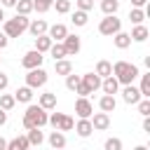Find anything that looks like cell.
<instances>
[{
  "label": "cell",
  "instance_id": "cell-1",
  "mask_svg": "<svg viewBox=\"0 0 150 150\" xmlns=\"http://www.w3.org/2000/svg\"><path fill=\"white\" fill-rule=\"evenodd\" d=\"M138 66L129 63V61H115L112 66V77L120 82V84H134V80L138 77Z\"/></svg>",
  "mask_w": 150,
  "mask_h": 150
},
{
  "label": "cell",
  "instance_id": "cell-2",
  "mask_svg": "<svg viewBox=\"0 0 150 150\" xmlns=\"http://www.w3.org/2000/svg\"><path fill=\"white\" fill-rule=\"evenodd\" d=\"M47 120H49V115H47V110L45 108H40V105H28L26 108V112H23V127L26 129H42L45 124H47Z\"/></svg>",
  "mask_w": 150,
  "mask_h": 150
},
{
  "label": "cell",
  "instance_id": "cell-3",
  "mask_svg": "<svg viewBox=\"0 0 150 150\" xmlns=\"http://www.w3.org/2000/svg\"><path fill=\"white\" fill-rule=\"evenodd\" d=\"M28 23H30V19H28V16H21V14H16L14 19H5L2 33H5L7 38H19L23 30H28Z\"/></svg>",
  "mask_w": 150,
  "mask_h": 150
},
{
  "label": "cell",
  "instance_id": "cell-4",
  "mask_svg": "<svg viewBox=\"0 0 150 150\" xmlns=\"http://www.w3.org/2000/svg\"><path fill=\"white\" fill-rule=\"evenodd\" d=\"M122 30V21L115 16V14H110V16H105V19H101V23H98V33L101 35H115V33H120Z\"/></svg>",
  "mask_w": 150,
  "mask_h": 150
},
{
  "label": "cell",
  "instance_id": "cell-5",
  "mask_svg": "<svg viewBox=\"0 0 150 150\" xmlns=\"http://www.w3.org/2000/svg\"><path fill=\"white\" fill-rule=\"evenodd\" d=\"M45 84H47V70H42V68L28 70V75H26V87L38 89V87H45Z\"/></svg>",
  "mask_w": 150,
  "mask_h": 150
},
{
  "label": "cell",
  "instance_id": "cell-6",
  "mask_svg": "<svg viewBox=\"0 0 150 150\" xmlns=\"http://www.w3.org/2000/svg\"><path fill=\"white\" fill-rule=\"evenodd\" d=\"M42 61H45V56H42L40 52L30 49V52H26V54H23V59H21V66H23L26 70H33V68H42Z\"/></svg>",
  "mask_w": 150,
  "mask_h": 150
},
{
  "label": "cell",
  "instance_id": "cell-7",
  "mask_svg": "<svg viewBox=\"0 0 150 150\" xmlns=\"http://www.w3.org/2000/svg\"><path fill=\"white\" fill-rule=\"evenodd\" d=\"M61 45H63V49H66V56H75V54L80 52V47H82L80 38H77V35H70V33L63 38V42H61Z\"/></svg>",
  "mask_w": 150,
  "mask_h": 150
},
{
  "label": "cell",
  "instance_id": "cell-8",
  "mask_svg": "<svg viewBox=\"0 0 150 150\" xmlns=\"http://www.w3.org/2000/svg\"><path fill=\"white\" fill-rule=\"evenodd\" d=\"M75 112H77L80 120H89L94 115V105L89 103V98H77L75 101Z\"/></svg>",
  "mask_w": 150,
  "mask_h": 150
},
{
  "label": "cell",
  "instance_id": "cell-9",
  "mask_svg": "<svg viewBox=\"0 0 150 150\" xmlns=\"http://www.w3.org/2000/svg\"><path fill=\"white\" fill-rule=\"evenodd\" d=\"M122 98H124V103H131V105H136L143 96H141V91H138V87H134V84H124V89H122Z\"/></svg>",
  "mask_w": 150,
  "mask_h": 150
},
{
  "label": "cell",
  "instance_id": "cell-10",
  "mask_svg": "<svg viewBox=\"0 0 150 150\" xmlns=\"http://www.w3.org/2000/svg\"><path fill=\"white\" fill-rule=\"evenodd\" d=\"M47 35H49L52 42H63V38L68 35V28H66L63 23H54V26L47 28Z\"/></svg>",
  "mask_w": 150,
  "mask_h": 150
},
{
  "label": "cell",
  "instance_id": "cell-11",
  "mask_svg": "<svg viewBox=\"0 0 150 150\" xmlns=\"http://www.w3.org/2000/svg\"><path fill=\"white\" fill-rule=\"evenodd\" d=\"M89 122H91L94 131H96V129H98V131H103V129H108V127H110V115H108V112H94Z\"/></svg>",
  "mask_w": 150,
  "mask_h": 150
},
{
  "label": "cell",
  "instance_id": "cell-12",
  "mask_svg": "<svg viewBox=\"0 0 150 150\" xmlns=\"http://www.w3.org/2000/svg\"><path fill=\"white\" fill-rule=\"evenodd\" d=\"M47 28H49V26H47V21H45V19H35V21H30V23H28V30H30V35H33V38L45 35V33H47Z\"/></svg>",
  "mask_w": 150,
  "mask_h": 150
},
{
  "label": "cell",
  "instance_id": "cell-13",
  "mask_svg": "<svg viewBox=\"0 0 150 150\" xmlns=\"http://www.w3.org/2000/svg\"><path fill=\"white\" fill-rule=\"evenodd\" d=\"M80 80H82V84H84V87H89V91L101 89V77H98L96 73H87V75H82Z\"/></svg>",
  "mask_w": 150,
  "mask_h": 150
},
{
  "label": "cell",
  "instance_id": "cell-14",
  "mask_svg": "<svg viewBox=\"0 0 150 150\" xmlns=\"http://www.w3.org/2000/svg\"><path fill=\"white\" fill-rule=\"evenodd\" d=\"M101 89H103V94H108V96H112V94H117V89H120V82L110 75V77H105V80H101Z\"/></svg>",
  "mask_w": 150,
  "mask_h": 150
},
{
  "label": "cell",
  "instance_id": "cell-15",
  "mask_svg": "<svg viewBox=\"0 0 150 150\" xmlns=\"http://www.w3.org/2000/svg\"><path fill=\"white\" fill-rule=\"evenodd\" d=\"M98 108H101V112H112V110L117 108V101H115V96H108V94H103V96L98 98Z\"/></svg>",
  "mask_w": 150,
  "mask_h": 150
},
{
  "label": "cell",
  "instance_id": "cell-16",
  "mask_svg": "<svg viewBox=\"0 0 150 150\" xmlns=\"http://www.w3.org/2000/svg\"><path fill=\"white\" fill-rule=\"evenodd\" d=\"M40 108H45V110H52V108H56V94H52V91H45V94H40V103H38Z\"/></svg>",
  "mask_w": 150,
  "mask_h": 150
},
{
  "label": "cell",
  "instance_id": "cell-17",
  "mask_svg": "<svg viewBox=\"0 0 150 150\" xmlns=\"http://www.w3.org/2000/svg\"><path fill=\"white\" fill-rule=\"evenodd\" d=\"M14 101H19V103H30V101H33V89H30V87H19L16 94H14Z\"/></svg>",
  "mask_w": 150,
  "mask_h": 150
},
{
  "label": "cell",
  "instance_id": "cell-18",
  "mask_svg": "<svg viewBox=\"0 0 150 150\" xmlns=\"http://www.w3.org/2000/svg\"><path fill=\"white\" fill-rule=\"evenodd\" d=\"M49 145H52L54 150H63V148H66V136H63L61 131H52V134H49Z\"/></svg>",
  "mask_w": 150,
  "mask_h": 150
},
{
  "label": "cell",
  "instance_id": "cell-19",
  "mask_svg": "<svg viewBox=\"0 0 150 150\" xmlns=\"http://www.w3.org/2000/svg\"><path fill=\"white\" fill-rule=\"evenodd\" d=\"M7 148H9V150H28V148H30V143H28V138H26V136H16V138L7 141Z\"/></svg>",
  "mask_w": 150,
  "mask_h": 150
},
{
  "label": "cell",
  "instance_id": "cell-20",
  "mask_svg": "<svg viewBox=\"0 0 150 150\" xmlns=\"http://www.w3.org/2000/svg\"><path fill=\"white\" fill-rule=\"evenodd\" d=\"M112 42H115L117 49H127V47L131 45V38H129V33H122V30H120V33L112 35Z\"/></svg>",
  "mask_w": 150,
  "mask_h": 150
},
{
  "label": "cell",
  "instance_id": "cell-21",
  "mask_svg": "<svg viewBox=\"0 0 150 150\" xmlns=\"http://www.w3.org/2000/svg\"><path fill=\"white\" fill-rule=\"evenodd\" d=\"M54 70H56V75H70V73H73V63H70L68 59L54 61Z\"/></svg>",
  "mask_w": 150,
  "mask_h": 150
},
{
  "label": "cell",
  "instance_id": "cell-22",
  "mask_svg": "<svg viewBox=\"0 0 150 150\" xmlns=\"http://www.w3.org/2000/svg\"><path fill=\"white\" fill-rule=\"evenodd\" d=\"M96 75H98L101 80L110 77V75H112V63H110V61H98V63H96Z\"/></svg>",
  "mask_w": 150,
  "mask_h": 150
},
{
  "label": "cell",
  "instance_id": "cell-23",
  "mask_svg": "<svg viewBox=\"0 0 150 150\" xmlns=\"http://www.w3.org/2000/svg\"><path fill=\"white\" fill-rule=\"evenodd\" d=\"M75 131H77V136H82V138H87V136H91V131H94V127H91V122H89V120H80V122L75 124Z\"/></svg>",
  "mask_w": 150,
  "mask_h": 150
},
{
  "label": "cell",
  "instance_id": "cell-24",
  "mask_svg": "<svg viewBox=\"0 0 150 150\" xmlns=\"http://www.w3.org/2000/svg\"><path fill=\"white\" fill-rule=\"evenodd\" d=\"M49 47H52V40H49V35H47V33H45V35H40V38H35V52L45 54V52H49Z\"/></svg>",
  "mask_w": 150,
  "mask_h": 150
},
{
  "label": "cell",
  "instance_id": "cell-25",
  "mask_svg": "<svg viewBox=\"0 0 150 150\" xmlns=\"http://www.w3.org/2000/svg\"><path fill=\"white\" fill-rule=\"evenodd\" d=\"M26 138H28V143H30V145H35V148H40V143L45 141V136H42V131H40L38 127H35V129H28Z\"/></svg>",
  "mask_w": 150,
  "mask_h": 150
},
{
  "label": "cell",
  "instance_id": "cell-26",
  "mask_svg": "<svg viewBox=\"0 0 150 150\" xmlns=\"http://www.w3.org/2000/svg\"><path fill=\"white\" fill-rule=\"evenodd\" d=\"M129 38H131V40H136V42H145V40H148V28L141 23V26H136V28L129 33Z\"/></svg>",
  "mask_w": 150,
  "mask_h": 150
},
{
  "label": "cell",
  "instance_id": "cell-27",
  "mask_svg": "<svg viewBox=\"0 0 150 150\" xmlns=\"http://www.w3.org/2000/svg\"><path fill=\"white\" fill-rule=\"evenodd\" d=\"M16 14H21V16H28L30 12H33V0H16Z\"/></svg>",
  "mask_w": 150,
  "mask_h": 150
},
{
  "label": "cell",
  "instance_id": "cell-28",
  "mask_svg": "<svg viewBox=\"0 0 150 150\" xmlns=\"http://www.w3.org/2000/svg\"><path fill=\"white\" fill-rule=\"evenodd\" d=\"M138 77H141V87H138L141 96H143V98H150V73H145V75H138Z\"/></svg>",
  "mask_w": 150,
  "mask_h": 150
},
{
  "label": "cell",
  "instance_id": "cell-29",
  "mask_svg": "<svg viewBox=\"0 0 150 150\" xmlns=\"http://www.w3.org/2000/svg\"><path fill=\"white\" fill-rule=\"evenodd\" d=\"M117 7H120V2H117V0H101V12H103L105 16L115 14V12H117Z\"/></svg>",
  "mask_w": 150,
  "mask_h": 150
},
{
  "label": "cell",
  "instance_id": "cell-30",
  "mask_svg": "<svg viewBox=\"0 0 150 150\" xmlns=\"http://www.w3.org/2000/svg\"><path fill=\"white\" fill-rule=\"evenodd\" d=\"M49 54L54 56V61H61V59H66V49H63V45H61V42H52V47H49Z\"/></svg>",
  "mask_w": 150,
  "mask_h": 150
},
{
  "label": "cell",
  "instance_id": "cell-31",
  "mask_svg": "<svg viewBox=\"0 0 150 150\" xmlns=\"http://www.w3.org/2000/svg\"><path fill=\"white\" fill-rule=\"evenodd\" d=\"M52 5H54V0H33V9L38 14H45L47 9H52Z\"/></svg>",
  "mask_w": 150,
  "mask_h": 150
},
{
  "label": "cell",
  "instance_id": "cell-32",
  "mask_svg": "<svg viewBox=\"0 0 150 150\" xmlns=\"http://www.w3.org/2000/svg\"><path fill=\"white\" fill-rule=\"evenodd\" d=\"M143 19H145V9H136V7H134V9L129 12V21H131V23L141 26V23H143Z\"/></svg>",
  "mask_w": 150,
  "mask_h": 150
},
{
  "label": "cell",
  "instance_id": "cell-33",
  "mask_svg": "<svg viewBox=\"0 0 150 150\" xmlns=\"http://www.w3.org/2000/svg\"><path fill=\"white\" fill-rule=\"evenodd\" d=\"M14 103H16V101H14V96H9V94H0V110H5V112H7V110H12V108H14Z\"/></svg>",
  "mask_w": 150,
  "mask_h": 150
},
{
  "label": "cell",
  "instance_id": "cell-34",
  "mask_svg": "<svg viewBox=\"0 0 150 150\" xmlns=\"http://www.w3.org/2000/svg\"><path fill=\"white\" fill-rule=\"evenodd\" d=\"M87 21H89V14L87 12H80V9L73 12V23L75 26H87Z\"/></svg>",
  "mask_w": 150,
  "mask_h": 150
},
{
  "label": "cell",
  "instance_id": "cell-35",
  "mask_svg": "<svg viewBox=\"0 0 150 150\" xmlns=\"http://www.w3.org/2000/svg\"><path fill=\"white\" fill-rule=\"evenodd\" d=\"M52 7H56L59 14H68V12H70V0H54Z\"/></svg>",
  "mask_w": 150,
  "mask_h": 150
},
{
  "label": "cell",
  "instance_id": "cell-36",
  "mask_svg": "<svg viewBox=\"0 0 150 150\" xmlns=\"http://www.w3.org/2000/svg\"><path fill=\"white\" fill-rule=\"evenodd\" d=\"M77 84H80V75H73V73H70V75H66V87H68L70 91H75V89H77Z\"/></svg>",
  "mask_w": 150,
  "mask_h": 150
},
{
  "label": "cell",
  "instance_id": "cell-37",
  "mask_svg": "<svg viewBox=\"0 0 150 150\" xmlns=\"http://www.w3.org/2000/svg\"><path fill=\"white\" fill-rule=\"evenodd\" d=\"M136 105H138V112H141L143 117H148V115H150V98H141Z\"/></svg>",
  "mask_w": 150,
  "mask_h": 150
},
{
  "label": "cell",
  "instance_id": "cell-38",
  "mask_svg": "<svg viewBox=\"0 0 150 150\" xmlns=\"http://www.w3.org/2000/svg\"><path fill=\"white\" fill-rule=\"evenodd\" d=\"M75 127V122H73V117H68V115H63V120H61V124H59V129L56 131H70Z\"/></svg>",
  "mask_w": 150,
  "mask_h": 150
},
{
  "label": "cell",
  "instance_id": "cell-39",
  "mask_svg": "<svg viewBox=\"0 0 150 150\" xmlns=\"http://www.w3.org/2000/svg\"><path fill=\"white\" fill-rule=\"evenodd\" d=\"M103 148H105V150H122V141H120V138H108V141L103 143Z\"/></svg>",
  "mask_w": 150,
  "mask_h": 150
},
{
  "label": "cell",
  "instance_id": "cell-40",
  "mask_svg": "<svg viewBox=\"0 0 150 150\" xmlns=\"http://www.w3.org/2000/svg\"><path fill=\"white\" fill-rule=\"evenodd\" d=\"M61 120H63V112H52L47 122H49V124H52L54 129H59V124H61Z\"/></svg>",
  "mask_w": 150,
  "mask_h": 150
},
{
  "label": "cell",
  "instance_id": "cell-41",
  "mask_svg": "<svg viewBox=\"0 0 150 150\" xmlns=\"http://www.w3.org/2000/svg\"><path fill=\"white\" fill-rule=\"evenodd\" d=\"M75 2H77V9H80V12L94 9V0H75Z\"/></svg>",
  "mask_w": 150,
  "mask_h": 150
},
{
  "label": "cell",
  "instance_id": "cell-42",
  "mask_svg": "<svg viewBox=\"0 0 150 150\" xmlns=\"http://www.w3.org/2000/svg\"><path fill=\"white\" fill-rule=\"evenodd\" d=\"M75 91L80 94V98H87V96L91 94V91H89V87H84V84H82V80H80V84H77V89H75Z\"/></svg>",
  "mask_w": 150,
  "mask_h": 150
},
{
  "label": "cell",
  "instance_id": "cell-43",
  "mask_svg": "<svg viewBox=\"0 0 150 150\" xmlns=\"http://www.w3.org/2000/svg\"><path fill=\"white\" fill-rule=\"evenodd\" d=\"M7 84H9V77H7L5 73H0V91H5V89H7Z\"/></svg>",
  "mask_w": 150,
  "mask_h": 150
},
{
  "label": "cell",
  "instance_id": "cell-44",
  "mask_svg": "<svg viewBox=\"0 0 150 150\" xmlns=\"http://www.w3.org/2000/svg\"><path fill=\"white\" fill-rule=\"evenodd\" d=\"M7 42H9V38H7L5 33H0V49H5V47H7Z\"/></svg>",
  "mask_w": 150,
  "mask_h": 150
},
{
  "label": "cell",
  "instance_id": "cell-45",
  "mask_svg": "<svg viewBox=\"0 0 150 150\" xmlns=\"http://www.w3.org/2000/svg\"><path fill=\"white\" fill-rule=\"evenodd\" d=\"M145 2H148V0H131V5H134L136 9H143V7H145Z\"/></svg>",
  "mask_w": 150,
  "mask_h": 150
},
{
  "label": "cell",
  "instance_id": "cell-46",
  "mask_svg": "<svg viewBox=\"0 0 150 150\" xmlns=\"http://www.w3.org/2000/svg\"><path fill=\"white\" fill-rule=\"evenodd\" d=\"M143 131H145V134H150V120H148V117L143 120Z\"/></svg>",
  "mask_w": 150,
  "mask_h": 150
},
{
  "label": "cell",
  "instance_id": "cell-47",
  "mask_svg": "<svg viewBox=\"0 0 150 150\" xmlns=\"http://www.w3.org/2000/svg\"><path fill=\"white\" fill-rule=\"evenodd\" d=\"M2 2V7H14L16 5V0H0Z\"/></svg>",
  "mask_w": 150,
  "mask_h": 150
},
{
  "label": "cell",
  "instance_id": "cell-48",
  "mask_svg": "<svg viewBox=\"0 0 150 150\" xmlns=\"http://www.w3.org/2000/svg\"><path fill=\"white\" fill-rule=\"evenodd\" d=\"M5 122H7V112H5V110H0V127H2Z\"/></svg>",
  "mask_w": 150,
  "mask_h": 150
},
{
  "label": "cell",
  "instance_id": "cell-49",
  "mask_svg": "<svg viewBox=\"0 0 150 150\" xmlns=\"http://www.w3.org/2000/svg\"><path fill=\"white\" fill-rule=\"evenodd\" d=\"M0 150H7V141H5L2 136H0Z\"/></svg>",
  "mask_w": 150,
  "mask_h": 150
},
{
  "label": "cell",
  "instance_id": "cell-50",
  "mask_svg": "<svg viewBox=\"0 0 150 150\" xmlns=\"http://www.w3.org/2000/svg\"><path fill=\"white\" fill-rule=\"evenodd\" d=\"M134 150H148V148H145V145H136Z\"/></svg>",
  "mask_w": 150,
  "mask_h": 150
},
{
  "label": "cell",
  "instance_id": "cell-51",
  "mask_svg": "<svg viewBox=\"0 0 150 150\" xmlns=\"http://www.w3.org/2000/svg\"><path fill=\"white\" fill-rule=\"evenodd\" d=\"M0 21H5V12H2V7H0Z\"/></svg>",
  "mask_w": 150,
  "mask_h": 150
},
{
  "label": "cell",
  "instance_id": "cell-52",
  "mask_svg": "<svg viewBox=\"0 0 150 150\" xmlns=\"http://www.w3.org/2000/svg\"><path fill=\"white\" fill-rule=\"evenodd\" d=\"M7 150H9V148H7Z\"/></svg>",
  "mask_w": 150,
  "mask_h": 150
},
{
  "label": "cell",
  "instance_id": "cell-53",
  "mask_svg": "<svg viewBox=\"0 0 150 150\" xmlns=\"http://www.w3.org/2000/svg\"><path fill=\"white\" fill-rule=\"evenodd\" d=\"M117 2H120V0H117Z\"/></svg>",
  "mask_w": 150,
  "mask_h": 150
},
{
  "label": "cell",
  "instance_id": "cell-54",
  "mask_svg": "<svg viewBox=\"0 0 150 150\" xmlns=\"http://www.w3.org/2000/svg\"><path fill=\"white\" fill-rule=\"evenodd\" d=\"M0 59H2V56H0Z\"/></svg>",
  "mask_w": 150,
  "mask_h": 150
}]
</instances>
